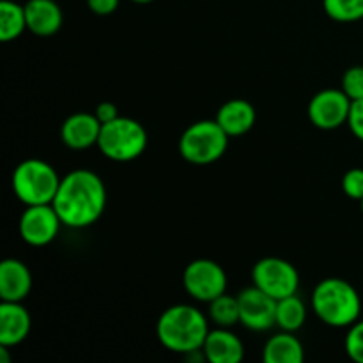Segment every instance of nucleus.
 I'll use <instances>...</instances> for the list:
<instances>
[{
  "instance_id": "nucleus-1",
  "label": "nucleus",
  "mask_w": 363,
  "mask_h": 363,
  "mask_svg": "<svg viewBox=\"0 0 363 363\" xmlns=\"http://www.w3.org/2000/svg\"><path fill=\"white\" fill-rule=\"evenodd\" d=\"M52 206L62 225L71 229L92 225L106 208L105 183L92 170H73L60 179Z\"/></svg>"
},
{
  "instance_id": "nucleus-2",
  "label": "nucleus",
  "mask_w": 363,
  "mask_h": 363,
  "mask_svg": "<svg viewBox=\"0 0 363 363\" xmlns=\"http://www.w3.org/2000/svg\"><path fill=\"white\" fill-rule=\"evenodd\" d=\"M208 333V318L191 305H172L156 323L158 340L172 353H197L204 346Z\"/></svg>"
},
{
  "instance_id": "nucleus-3",
  "label": "nucleus",
  "mask_w": 363,
  "mask_h": 363,
  "mask_svg": "<svg viewBox=\"0 0 363 363\" xmlns=\"http://www.w3.org/2000/svg\"><path fill=\"white\" fill-rule=\"evenodd\" d=\"M312 311L319 321L333 328H346L358 321L362 300L358 291L342 279H325L312 293Z\"/></svg>"
},
{
  "instance_id": "nucleus-4",
  "label": "nucleus",
  "mask_w": 363,
  "mask_h": 363,
  "mask_svg": "<svg viewBox=\"0 0 363 363\" xmlns=\"http://www.w3.org/2000/svg\"><path fill=\"white\" fill-rule=\"evenodd\" d=\"M62 177L50 163L38 158L21 162L13 172L14 195L25 206L52 204Z\"/></svg>"
},
{
  "instance_id": "nucleus-5",
  "label": "nucleus",
  "mask_w": 363,
  "mask_h": 363,
  "mask_svg": "<svg viewBox=\"0 0 363 363\" xmlns=\"http://www.w3.org/2000/svg\"><path fill=\"white\" fill-rule=\"evenodd\" d=\"M98 147L112 162H131L147 147V131L138 121L119 116L101 124Z\"/></svg>"
},
{
  "instance_id": "nucleus-6",
  "label": "nucleus",
  "mask_w": 363,
  "mask_h": 363,
  "mask_svg": "<svg viewBox=\"0 0 363 363\" xmlns=\"http://www.w3.org/2000/svg\"><path fill=\"white\" fill-rule=\"evenodd\" d=\"M229 138L216 121H197L181 135L179 155L191 165H209L225 155Z\"/></svg>"
},
{
  "instance_id": "nucleus-7",
  "label": "nucleus",
  "mask_w": 363,
  "mask_h": 363,
  "mask_svg": "<svg viewBox=\"0 0 363 363\" xmlns=\"http://www.w3.org/2000/svg\"><path fill=\"white\" fill-rule=\"evenodd\" d=\"M252 282L279 301L298 293L300 273L286 259L264 257L252 269Z\"/></svg>"
},
{
  "instance_id": "nucleus-8",
  "label": "nucleus",
  "mask_w": 363,
  "mask_h": 363,
  "mask_svg": "<svg viewBox=\"0 0 363 363\" xmlns=\"http://www.w3.org/2000/svg\"><path fill=\"white\" fill-rule=\"evenodd\" d=\"M183 286L194 300L209 303L227 291V275L218 262L195 259L184 268Z\"/></svg>"
},
{
  "instance_id": "nucleus-9",
  "label": "nucleus",
  "mask_w": 363,
  "mask_h": 363,
  "mask_svg": "<svg viewBox=\"0 0 363 363\" xmlns=\"http://www.w3.org/2000/svg\"><path fill=\"white\" fill-rule=\"evenodd\" d=\"M351 103L353 101L342 89L319 91L308 103V119L319 130H337L342 124H347Z\"/></svg>"
},
{
  "instance_id": "nucleus-10",
  "label": "nucleus",
  "mask_w": 363,
  "mask_h": 363,
  "mask_svg": "<svg viewBox=\"0 0 363 363\" xmlns=\"http://www.w3.org/2000/svg\"><path fill=\"white\" fill-rule=\"evenodd\" d=\"M240 323L252 332H266L277 326V300L252 286L238 294Z\"/></svg>"
},
{
  "instance_id": "nucleus-11",
  "label": "nucleus",
  "mask_w": 363,
  "mask_h": 363,
  "mask_svg": "<svg viewBox=\"0 0 363 363\" xmlns=\"http://www.w3.org/2000/svg\"><path fill=\"white\" fill-rule=\"evenodd\" d=\"M60 225L62 222L52 204L27 206L20 218V236L27 245L45 247L55 240Z\"/></svg>"
},
{
  "instance_id": "nucleus-12",
  "label": "nucleus",
  "mask_w": 363,
  "mask_h": 363,
  "mask_svg": "<svg viewBox=\"0 0 363 363\" xmlns=\"http://www.w3.org/2000/svg\"><path fill=\"white\" fill-rule=\"evenodd\" d=\"M99 131H101V123L96 113L78 112L64 121L60 128V138L66 147L84 151L92 145H98Z\"/></svg>"
},
{
  "instance_id": "nucleus-13",
  "label": "nucleus",
  "mask_w": 363,
  "mask_h": 363,
  "mask_svg": "<svg viewBox=\"0 0 363 363\" xmlns=\"http://www.w3.org/2000/svg\"><path fill=\"white\" fill-rule=\"evenodd\" d=\"M32 319L21 301H2L0 305V346L14 347L30 333Z\"/></svg>"
},
{
  "instance_id": "nucleus-14",
  "label": "nucleus",
  "mask_w": 363,
  "mask_h": 363,
  "mask_svg": "<svg viewBox=\"0 0 363 363\" xmlns=\"http://www.w3.org/2000/svg\"><path fill=\"white\" fill-rule=\"evenodd\" d=\"M202 353L211 363H240L245 357V346L236 333L216 326L215 330H209Z\"/></svg>"
},
{
  "instance_id": "nucleus-15",
  "label": "nucleus",
  "mask_w": 363,
  "mask_h": 363,
  "mask_svg": "<svg viewBox=\"0 0 363 363\" xmlns=\"http://www.w3.org/2000/svg\"><path fill=\"white\" fill-rule=\"evenodd\" d=\"M27 28L39 38H48L62 27L64 14L55 0H28L25 4Z\"/></svg>"
},
{
  "instance_id": "nucleus-16",
  "label": "nucleus",
  "mask_w": 363,
  "mask_h": 363,
  "mask_svg": "<svg viewBox=\"0 0 363 363\" xmlns=\"http://www.w3.org/2000/svg\"><path fill=\"white\" fill-rule=\"evenodd\" d=\"M32 273L18 259H6L0 264V298L2 301H23L30 294Z\"/></svg>"
},
{
  "instance_id": "nucleus-17",
  "label": "nucleus",
  "mask_w": 363,
  "mask_h": 363,
  "mask_svg": "<svg viewBox=\"0 0 363 363\" xmlns=\"http://www.w3.org/2000/svg\"><path fill=\"white\" fill-rule=\"evenodd\" d=\"M255 108L247 99H230L223 103L216 113V123L229 137H241L255 124Z\"/></svg>"
},
{
  "instance_id": "nucleus-18",
  "label": "nucleus",
  "mask_w": 363,
  "mask_h": 363,
  "mask_svg": "<svg viewBox=\"0 0 363 363\" xmlns=\"http://www.w3.org/2000/svg\"><path fill=\"white\" fill-rule=\"evenodd\" d=\"M264 363H303L305 350L293 332H280L269 337L262 350Z\"/></svg>"
},
{
  "instance_id": "nucleus-19",
  "label": "nucleus",
  "mask_w": 363,
  "mask_h": 363,
  "mask_svg": "<svg viewBox=\"0 0 363 363\" xmlns=\"http://www.w3.org/2000/svg\"><path fill=\"white\" fill-rule=\"evenodd\" d=\"M25 28H27L25 6H20L13 0H2L0 2V41H14L23 34Z\"/></svg>"
},
{
  "instance_id": "nucleus-20",
  "label": "nucleus",
  "mask_w": 363,
  "mask_h": 363,
  "mask_svg": "<svg viewBox=\"0 0 363 363\" xmlns=\"http://www.w3.org/2000/svg\"><path fill=\"white\" fill-rule=\"evenodd\" d=\"M305 321H307V307L296 294L277 301V326L280 330L294 333L305 325Z\"/></svg>"
},
{
  "instance_id": "nucleus-21",
  "label": "nucleus",
  "mask_w": 363,
  "mask_h": 363,
  "mask_svg": "<svg viewBox=\"0 0 363 363\" xmlns=\"http://www.w3.org/2000/svg\"><path fill=\"white\" fill-rule=\"evenodd\" d=\"M209 319L220 328H230L240 323V301L238 296L223 293L209 301Z\"/></svg>"
},
{
  "instance_id": "nucleus-22",
  "label": "nucleus",
  "mask_w": 363,
  "mask_h": 363,
  "mask_svg": "<svg viewBox=\"0 0 363 363\" xmlns=\"http://www.w3.org/2000/svg\"><path fill=\"white\" fill-rule=\"evenodd\" d=\"M326 14L340 23L363 20V0H323Z\"/></svg>"
},
{
  "instance_id": "nucleus-23",
  "label": "nucleus",
  "mask_w": 363,
  "mask_h": 363,
  "mask_svg": "<svg viewBox=\"0 0 363 363\" xmlns=\"http://www.w3.org/2000/svg\"><path fill=\"white\" fill-rule=\"evenodd\" d=\"M347 357L353 362L363 363V321H357L350 326L346 340H344Z\"/></svg>"
},
{
  "instance_id": "nucleus-24",
  "label": "nucleus",
  "mask_w": 363,
  "mask_h": 363,
  "mask_svg": "<svg viewBox=\"0 0 363 363\" xmlns=\"http://www.w3.org/2000/svg\"><path fill=\"white\" fill-rule=\"evenodd\" d=\"M342 89L351 101L363 99V66H353L344 73Z\"/></svg>"
},
{
  "instance_id": "nucleus-25",
  "label": "nucleus",
  "mask_w": 363,
  "mask_h": 363,
  "mask_svg": "<svg viewBox=\"0 0 363 363\" xmlns=\"http://www.w3.org/2000/svg\"><path fill=\"white\" fill-rule=\"evenodd\" d=\"M342 190L353 201L363 199V169H350L342 177Z\"/></svg>"
},
{
  "instance_id": "nucleus-26",
  "label": "nucleus",
  "mask_w": 363,
  "mask_h": 363,
  "mask_svg": "<svg viewBox=\"0 0 363 363\" xmlns=\"http://www.w3.org/2000/svg\"><path fill=\"white\" fill-rule=\"evenodd\" d=\"M347 126H350L351 133L363 142V99H357V101L351 103Z\"/></svg>"
},
{
  "instance_id": "nucleus-27",
  "label": "nucleus",
  "mask_w": 363,
  "mask_h": 363,
  "mask_svg": "<svg viewBox=\"0 0 363 363\" xmlns=\"http://www.w3.org/2000/svg\"><path fill=\"white\" fill-rule=\"evenodd\" d=\"M121 0H87L89 9L98 16H108L119 7Z\"/></svg>"
},
{
  "instance_id": "nucleus-28",
  "label": "nucleus",
  "mask_w": 363,
  "mask_h": 363,
  "mask_svg": "<svg viewBox=\"0 0 363 363\" xmlns=\"http://www.w3.org/2000/svg\"><path fill=\"white\" fill-rule=\"evenodd\" d=\"M94 113L101 124L110 123V121H113L116 117H119V113H117V106L110 101L99 103V105L94 108Z\"/></svg>"
},
{
  "instance_id": "nucleus-29",
  "label": "nucleus",
  "mask_w": 363,
  "mask_h": 363,
  "mask_svg": "<svg viewBox=\"0 0 363 363\" xmlns=\"http://www.w3.org/2000/svg\"><path fill=\"white\" fill-rule=\"evenodd\" d=\"M133 2H137V4H149V2H152V0H133Z\"/></svg>"
},
{
  "instance_id": "nucleus-30",
  "label": "nucleus",
  "mask_w": 363,
  "mask_h": 363,
  "mask_svg": "<svg viewBox=\"0 0 363 363\" xmlns=\"http://www.w3.org/2000/svg\"><path fill=\"white\" fill-rule=\"evenodd\" d=\"M360 204H362V213H363V199L360 201Z\"/></svg>"
}]
</instances>
